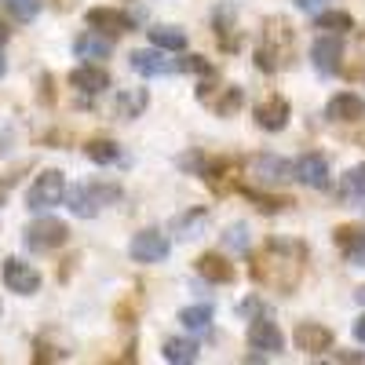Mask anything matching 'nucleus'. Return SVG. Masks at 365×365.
Segmentation results:
<instances>
[{"label": "nucleus", "mask_w": 365, "mask_h": 365, "mask_svg": "<svg viewBox=\"0 0 365 365\" xmlns=\"http://www.w3.org/2000/svg\"><path fill=\"white\" fill-rule=\"evenodd\" d=\"M223 241H227L230 249H237V252H249V227H245V223H234V227H227Z\"/></svg>", "instance_id": "obj_33"}, {"label": "nucleus", "mask_w": 365, "mask_h": 365, "mask_svg": "<svg viewBox=\"0 0 365 365\" xmlns=\"http://www.w3.org/2000/svg\"><path fill=\"white\" fill-rule=\"evenodd\" d=\"M128 66L139 73V77H165L175 70V63H168L161 48H143V51H132L128 55Z\"/></svg>", "instance_id": "obj_15"}, {"label": "nucleus", "mask_w": 365, "mask_h": 365, "mask_svg": "<svg viewBox=\"0 0 365 365\" xmlns=\"http://www.w3.org/2000/svg\"><path fill=\"white\" fill-rule=\"evenodd\" d=\"M292 58V29L285 19H267V29H263V44L256 48V66L263 73H274L282 70Z\"/></svg>", "instance_id": "obj_2"}, {"label": "nucleus", "mask_w": 365, "mask_h": 365, "mask_svg": "<svg viewBox=\"0 0 365 365\" xmlns=\"http://www.w3.org/2000/svg\"><path fill=\"white\" fill-rule=\"evenodd\" d=\"M146 103H150L146 88H132V91H120V96H117V103H113V117H117V120H135V117H143Z\"/></svg>", "instance_id": "obj_20"}, {"label": "nucleus", "mask_w": 365, "mask_h": 365, "mask_svg": "<svg viewBox=\"0 0 365 365\" xmlns=\"http://www.w3.org/2000/svg\"><path fill=\"white\" fill-rule=\"evenodd\" d=\"M347 259H351V263H358V267H365V241H361V245H358L354 252H347Z\"/></svg>", "instance_id": "obj_41"}, {"label": "nucleus", "mask_w": 365, "mask_h": 365, "mask_svg": "<svg viewBox=\"0 0 365 365\" xmlns=\"http://www.w3.org/2000/svg\"><path fill=\"white\" fill-rule=\"evenodd\" d=\"M179 70H187V73H197V77H212V73H216V66H212L205 55H187V58H182V63H179Z\"/></svg>", "instance_id": "obj_34"}, {"label": "nucleus", "mask_w": 365, "mask_h": 365, "mask_svg": "<svg viewBox=\"0 0 365 365\" xmlns=\"http://www.w3.org/2000/svg\"><path fill=\"white\" fill-rule=\"evenodd\" d=\"M8 41H11V29H8L4 22H0V44H8Z\"/></svg>", "instance_id": "obj_42"}, {"label": "nucleus", "mask_w": 365, "mask_h": 365, "mask_svg": "<svg viewBox=\"0 0 365 365\" xmlns=\"http://www.w3.org/2000/svg\"><path fill=\"white\" fill-rule=\"evenodd\" d=\"M292 340H296V351H303V354H325V351H332V329H325L322 322H299L296 325V332H292Z\"/></svg>", "instance_id": "obj_9"}, {"label": "nucleus", "mask_w": 365, "mask_h": 365, "mask_svg": "<svg viewBox=\"0 0 365 365\" xmlns=\"http://www.w3.org/2000/svg\"><path fill=\"white\" fill-rule=\"evenodd\" d=\"M63 201H66V175L58 168H44L34 179V187L26 190V208H34V212H48Z\"/></svg>", "instance_id": "obj_4"}, {"label": "nucleus", "mask_w": 365, "mask_h": 365, "mask_svg": "<svg viewBox=\"0 0 365 365\" xmlns=\"http://www.w3.org/2000/svg\"><path fill=\"white\" fill-rule=\"evenodd\" d=\"M73 51H77V58L96 63V58H110L113 55V41H110V34H103V29H84V34L73 41Z\"/></svg>", "instance_id": "obj_17"}, {"label": "nucleus", "mask_w": 365, "mask_h": 365, "mask_svg": "<svg viewBox=\"0 0 365 365\" xmlns=\"http://www.w3.org/2000/svg\"><path fill=\"white\" fill-rule=\"evenodd\" d=\"M354 299H358V303H361V307H365V285H361V289L354 292Z\"/></svg>", "instance_id": "obj_43"}, {"label": "nucleus", "mask_w": 365, "mask_h": 365, "mask_svg": "<svg viewBox=\"0 0 365 365\" xmlns=\"http://www.w3.org/2000/svg\"><path fill=\"white\" fill-rule=\"evenodd\" d=\"M175 165H179L182 172H194V175H205V168H208V158L201 154V150H190V154H179V158H175Z\"/></svg>", "instance_id": "obj_32"}, {"label": "nucleus", "mask_w": 365, "mask_h": 365, "mask_svg": "<svg viewBox=\"0 0 365 365\" xmlns=\"http://www.w3.org/2000/svg\"><path fill=\"white\" fill-rule=\"evenodd\" d=\"M249 168H252V179L259 187H285L289 179H296V165L278 158V154H256L249 161Z\"/></svg>", "instance_id": "obj_6"}, {"label": "nucleus", "mask_w": 365, "mask_h": 365, "mask_svg": "<svg viewBox=\"0 0 365 365\" xmlns=\"http://www.w3.org/2000/svg\"><path fill=\"white\" fill-rule=\"evenodd\" d=\"M241 106H245V91L241 88H220V96H216V103H212V110H216L220 117H234Z\"/></svg>", "instance_id": "obj_26"}, {"label": "nucleus", "mask_w": 365, "mask_h": 365, "mask_svg": "<svg viewBox=\"0 0 365 365\" xmlns=\"http://www.w3.org/2000/svg\"><path fill=\"white\" fill-rule=\"evenodd\" d=\"M150 44L161 48V51H182L187 48V34L179 26H154L150 29Z\"/></svg>", "instance_id": "obj_21"}, {"label": "nucleus", "mask_w": 365, "mask_h": 365, "mask_svg": "<svg viewBox=\"0 0 365 365\" xmlns=\"http://www.w3.org/2000/svg\"><path fill=\"white\" fill-rule=\"evenodd\" d=\"M256 311H259V303H256V299H245V303L237 307V314H245V318H256Z\"/></svg>", "instance_id": "obj_39"}, {"label": "nucleus", "mask_w": 365, "mask_h": 365, "mask_svg": "<svg viewBox=\"0 0 365 365\" xmlns=\"http://www.w3.org/2000/svg\"><path fill=\"white\" fill-rule=\"evenodd\" d=\"M208 220V212L205 208H194V212H182V216H175V223H172V230L179 234V237H197V227Z\"/></svg>", "instance_id": "obj_30"}, {"label": "nucleus", "mask_w": 365, "mask_h": 365, "mask_svg": "<svg viewBox=\"0 0 365 365\" xmlns=\"http://www.w3.org/2000/svg\"><path fill=\"white\" fill-rule=\"evenodd\" d=\"M197 274L205 282H212V285H227V282H234V263L227 259V256H220V252H205V256H197Z\"/></svg>", "instance_id": "obj_18"}, {"label": "nucleus", "mask_w": 365, "mask_h": 365, "mask_svg": "<svg viewBox=\"0 0 365 365\" xmlns=\"http://www.w3.org/2000/svg\"><path fill=\"white\" fill-rule=\"evenodd\" d=\"M311 63L318 73H340L344 70V44L340 34H325L311 44Z\"/></svg>", "instance_id": "obj_10"}, {"label": "nucleus", "mask_w": 365, "mask_h": 365, "mask_svg": "<svg viewBox=\"0 0 365 365\" xmlns=\"http://www.w3.org/2000/svg\"><path fill=\"white\" fill-rule=\"evenodd\" d=\"M314 29H325V34H351L354 29V19L347 15V11H318L314 15Z\"/></svg>", "instance_id": "obj_24"}, {"label": "nucleus", "mask_w": 365, "mask_h": 365, "mask_svg": "<svg viewBox=\"0 0 365 365\" xmlns=\"http://www.w3.org/2000/svg\"><path fill=\"white\" fill-rule=\"evenodd\" d=\"M8 73V63H4V58H0V77H4Z\"/></svg>", "instance_id": "obj_44"}, {"label": "nucleus", "mask_w": 365, "mask_h": 365, "mask_svg": "<svg viewBox=\"0 0 365 365\" xmlns=\"http://www.w3.org/2000/svg\"><path fill=\"white\" fill-rule=\"evenodd\" d=\"M249 347L252 351H263V354H278L285 347V336H282L278 322H270L263 314L249 318Z\"/></svg>", "instance_id": "obj_11"}, {"label": "nucleus", "mask_w": 365, "mask_h": 365, "mask_svg": "<svg viewBox=\"0 0 365 365\" xmlns=\"http://www.w3.org/2000/svg\"><path fill=\"white\" fill-rule=\"evenodd\" d=\"M307 267V249L299 241H267L252 256V278L278 292H292Z\"/></svg>", "instance_id": "obj_1"}, {"label": "nucleus", "mask_w": 365, "mask_h": 365, "mask_svg": "<svg viewBox=\"0 0 365 365\" xmlns=\"http://www.w3.org/2000/svg\"><path fill=\"white\" fill-rule=\"evenodd\" d=\"M0 205H4V197H0Z\"/></svg>", "instance_id": "obj_46"}, {"label": "nucleus", "mask_w": 365, "mask_h": 365, "mask_svg": "<svg viewBox=\"0 0 365 365\" xmlns=\"http://www.w3.org/2000/svg\"><path fill=\"white\" fill-rule=\"evenodd\" d=\"M120 201L117 182H77L73 190H66V208L77 220H96L106 205Z\"/></svg>", "instance_id": "obj_3"}, {"label": "nucleus", "mask_w": 365, "mask_h": 365, "mask_svg": "<svg viewBox=\"0 0 365 365\" xmlns=\"http://www.w3.org/2000/svg\"><path fill=\"white\" fill-rule=\"evenodd\" d=\"M292 4H296L299 11H314V15H318V11L325 8V0H292Z\"/></svg>", "instance_id": "obj_37"}, {"label": "nucleus", "mask_w": 365, "mask_h": 365, "mask_svg": "<svg viewBox=\"0 0 365 365\" xmlns=\"http://www.w3.org/2000/svg\"><path fill=\"white\" fill-rule=\"evenodd\" d=\"M0 311H4V303H0Z\"/></svg>", "instance_id": "obj_45"}, {"label": "nucleus", "mask_w": 365, "mask_h": 365, "mask_svg": "<svg viewBox=\"0 0 365 365\" xmlns=\"http://www.w3.org/2000/svg\"><path fill=\"white\" fill-rule=\"evenodd\" d=\"M84 154H88L91 161H96V165H110V161H117V158H120V150H117V143H113V139H88Z\"/></svg>", "instance_id": "obj_28"}, {"label": "nucleus", "mask_w": 365, "mask_h": 365, "mask_svg": "<svg viewBox=\"0 0 365 365\" xmlns=\"http://www.w3.org/2000/svg\"><path fill=\"white\" fill-rule=\"evenodd\" d=\"M0 278H4V285L19 296H34L41 289V270L34 263H26V259H4V267H0Z\"/></svg>", "instance_id": "obj_8"}, {"label": "nucleus", "mask_w": 365, "mask_h": 365, "mask_svg": "<svg viewBox=\"0 0 365 365\" xmlns=\"http://www.w3.org/2000/svg\"><path fill=\"white\" fill-rule=\"evenodd\" d=\"M245 197L259 208V212H267V216H274V212H285L289 205H292V197H278V194H263V190H252V187H245Z\"/></svg>", "instance_id": "obj_27"}, {"label": "nucleus", "mask_w": 365, "mask_h": 365, "mask_svg": "<svg viewBox=\"0 0 365 365\" xmlns=\"http://www.w3.org/2000/svg\"><path fill=\"white\" fill-rule=\"evenodd\" d=\"M340 197L347 201H365V165H354L340 175V187H336Z\"/></svg>", "instance_id": "obj_22"}, {"label": "nucleus", "mask_w": 365, "mask_h": 365, "mask_svg": "<svg viewBox=\"0 0 365 365\" xmlns=\"http://www.w3.org/2000/svg\"><path fill=\"white\" fill-rule=\"evenodd\" d=\"M292 165H296V179L303 182V187H311V190H325L329 187V175L332 172H329L325 154H303Z\"/></svg>", "instance_id": "obj_13"}, {"label": "nucleus", "mask_w": 365, "mask_h": 365, "mask_svg": "<svg viewBox=\"0 0 365 365\" xmlns=\"http://www.w3.org/2000/svg\"><path fill=\"white\" fill-rule=\"evenodd\" d=\"M161 354H165V361H172V365H190V361H197V344L172 336V340H165Z\"/></svg>", "instance_id": "obj_23"}, {"label": "nucleus", "mask_w": 365, "mask_h": 365, "mask_svg": "<svg viewBox=\"0 0 365 365\" xmlns=\"http://www.w3.org/2000/svg\"><path fill=\"white\" fill-rule=\"evenodd\" d=\"M70 84H73L77 91H84V96H99V91L110 88V73H106L103 66H96V63H84V66H77V70L70 73Z\"/></svg>", "instance_id": "obj_19"}, {"label": "nucleus", "mask_w": 365, "mask_h": 365, "mask_svg": "<svg viewBox=\"0 0 365 365\" xmlns=\"http://www.w3.org/2000/svg\"><path fill=\"white\" fill-rule=\"evenodd\" d=\"M325 113H329V120H344V125H354V120H365V99L354 96V91H340V96L329 99Z\"/></svg>", "instance_id": "obj_16"}, {"label": "nucleus", "mask_w": 365, "mask_h": 365, "mask_svg": "<svg viewBox=\"0 0 365 365\" xmlns=\"http://www.w3.org/2000/svg\"><path fill=\"white\" fill-rule=\"evenodd\" d=\"M22 241H26V249H34V252H51V249H63L70 241V227L55 216H44V220H34L26 227Z\"/></svg>", "instance_id": "obj_5"}, {"label": "nucleus", "mask_w": 365, "mask_h": 365, "mask_svg": "<svg viewBox=\"0 0 365 365\" xmlns=\"http://www.w3.org/2000/svg\"><path fill=\"white\" fill-rule=\"evenodd\" d=\"M179 322H182V329H190V332H205V329L212 325V307H208V303L182 307V311H179Z\"/></svg>", "instance_id": "obj_25"}, {"label": "nucleus", "mask_w": 365, "mask_h": 365, "mask_svg": "<svg viewBox=\"0 0 365 365\" xmlns=\"http://www.w3.org/2000/svg\"><path fill=\"white\" fill-rule=\"evenodd\" d=\"M63 358H66L63 351H51L44 344H37V354H34V361H63Z\"/></svg>", "instance_id": "obj_35"}, {"label": "nucleus", "mask_w": 365, "mask_h": 365, "mask_svg": "<svg viewBox=\"0 0 365 365\" xmlns=\"http://www.w3.org/2000/svg\"><path fill=\"white\" fill-rule=\"evenodd\" d=\"M351 332H354V340H358V344H365V314L351 325Z\"/></svg>", "instance_id": "obj_40"}, {"label": "nucleus", "mask_w": 365, "mask_h": 365, "mask_svg": "<svg viewBox=\"0 0 365 365\" xmlns=\"http://www.w3.org/2000/svg\"><path fill=\"white\" fill-rule=\"evenodd\" d=\"M84 22H88L91 29H103V34H110V37L135 29L132 15H128V11H120V8H91V11L84 15Z\"/></svg>", "instance_id": "obj_14"}, {"label": "nucleus", "mask_w": 365, "mask_h": 365, "mask_svg": "<svg viewBox=\"0 0 365 365\" xmlns=\"http://www.w3.org/2000/svg\"><path fill=\"white\" fill-rule=\"evenodd\" d=\"M41 4L44 0H4V8L15 22H34L41 15Z\"/></svg>", "instance_id": "obj_31"}, {"label": "nucleus", "mask_w": 365, "mask_h": 365, "mask_svg": "<svg viewBox=\"0 0 365 365\" xmlns=\"http://www.w3.org/2000/svg\"><path fill=\"white\" fill-rule=\"evenodd\" d=\"M332 241H336V249L347 256V252H354L361 241H365V227H354V223H347V227H336L332 230Z\"/></svg>", "instance_id": "obj_29"}, {"label": "nucleus", "mask_w": 365, "mask_h": 365, "mask_svg": "<svg viewBox=\"0 0 365 365\" xmlns=\"http://www.w3.org/2000/svg\"><path fill=\"white\" fill-rule=\"evenodd\" d=\"M168 252H172V241H168L161 230H154V227L139 230V234L132 237V245H128V256H132L135 263H161Z\"/></svg>", "instance_id": "obj_7"}, {"label": "nucleus", "mask_w": 365, "mask_h": 365, "mask_svg": "<svg viewBox=\"0 0 365 365\" xmlns=\"http://www.w3.org/2000/svg\"><path fill=\"white\" fill-rule=\"evenodd\" d=\"M289 113H292V106H289L285 96H267L263 103L252 106V117L263 132H282L289 125Z\"/></svg>", "instance_id": "obj_12"}, {"label": "nucleus", "mask_w": 365, "mask_h": 365, "mask_svg": "<svg viewBox=\"0 0 365 365\" xmlns=\"http://www.w3.org/2000/svg\"><path fill=\"white\" fill-rule=\"evenodd\" d=\"M37 96H41V103H48V106L55 103V91H51V73H44V77H41V91H37Z\"/></svg>", "instance_id": "obj_36"}, {"label": "nucleus", "mask_w": 365, "mask_h": 365, "mask_svg": "<svg viewBox=\"0 0 365 365\" xmlns=\"http://www.w3.org/2000/svg\"><path fill=\"white\" fill-rule=\"evenodd\" d=\"M336 361H351V365H358V361H365V351H336Z\"/></svg>", "instance_id": "obj_38"}]
</instances>
